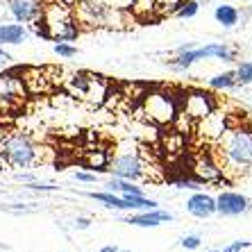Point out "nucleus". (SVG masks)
<instances>
[{
    "label": "nucleus",
    "instance_id": "obj_20",
    "mask_svg": "<svg viewBox=\"0 0 252 252\" xmlns=\"http://www.w3.org/2000/svg\"><path fill=\"white\" fill-rule=\"evenodd\" d=\"M175 12L180 18H191L198 14V2H195V0H187V2H182V5L177 7Z\"/></svg>",
    "mask_w": 252,
    "mask_h": 252
},
{
    "label": "nucleus",
    "instance_id": "obj_22",
    "mask_svg": "<svg viewBox=\"0 0 252 252\" xmlns=\"http://www.w3.org/2000/svg\"><path fill=\"white\" fill-rule=\"evenodd\" d=\"M55 53H57L59 57H66V59H68V57H75V55H77V48H73V46H68V43H62V41H59L57 46H55Z\"/></svg>",
    "mask_w": 252,
    "mask_h": 252
},
{
    "label": "nucleus",
    "instance_id": "obj_19",
    "mask_svg": "<svg viewBox=\"0 0 252 252\" xmlns=\"http://www.w3.org/2000/svg\"><path fill=\"white\" fill-rule=\"evenodd\" d=\"M236 82H241V84L252 82V62H243V64L236 68Z\"/></svg>",
    "mask_w": 252,
    "mask_h": 252
},
{
    "label": "nucleus",
    "instance_id": "obj_26",
    "mask_svg": "<svg viewBox=\"0 0 252 252\" xmlns=\"http://www.w3.org/2000/svg\"><path fill=\"white\" fill-rule=\"evenodd\" d=\"M9 64H12V57H9V53H5V50L0 48V70H5Z\"/></svg>",
    "mask_w": 252,
    "mask_h": 252
},
{
    "label": "nucleus",
    "instance_id": "obj_17",
    "mask_svg": "<svg viewBox=\"0 0 252 252\" xmlns=\"http://www.w3.org/2000/svg\"><path fill=\"white\" fill-rule=\"evenodd\" d=\"M91 198L100 200V202H105V205L112 207V209H129L127 200H125V198H116L114 193H91Z\"/></svg>",
    "mask_w": 252,
    "mask_h": 252
},
{
    "label": "nucleus",
    "instance_id": "obj_18",
    "mask_svg": "<svg viewBox=\"0 0 252 252\" xmlns=\"http://www.w3.org/2000/svg\"><path fill=\"white\" fill-rule=\"evenodd\" d=\"M236 82V73H232V70H227V73H223V75H216L209 80V87L211 89H232Z\"/></svg>",
    "mask_w": 252,
    "mask_h": 252
},
{
    "label": "nucleus",
    "instance_id": "obj_3",
    "mask_svg": "<svg viewBox=\"0 0 252 252\" xmlns=\"http://www.w3.org/2000/svg\"><path fill=\"white\" fill-rule=\"evenodd\" d=\"M41 18H43V23H46L48 32H50V39L70 41V39H75L77 32H80L77 23L70 18V12L66 9V5H62V2L41 9Z\"/></svg>",
    "mask_w": 252,
    "mask_h": 252
},
{
    "label": "nucleus",
    "instance_id": "obj_21",
    "mask_svg": "<svg viewBox=\"0 0 252 252\" xmlns=\"http://www.w3.org/2000/svg\"><path fill=\"white\" fill-rule=\"evenodd\" d=\"M182 2L184 0H155V7L161 9V12H173V9H177Z\"/></svg>",
    "mask_w": 252,
    "mask_h": 252
},
{
    "label": "nucleus",
    "instance_id": "obj_28",
    "mask_svg": "<svg viewBox=\"0 0 252 252\" xmlns=\"http://www.w3.org/2000/svg\"><path fill=\"white\" fill-rule=\"evenodd\" d=\"M100 252H121V250H118L116 246H105V248H102V250H100Z\"/></svg>",
    "mask_w": 252,
    "mask_h": 252
},
{
    "label": "nucleus",
    "instance_id": "obj_11",
    "mask_svg": "<svg viewBox=\"0 0 252 252\" xmlns=\"http://www.w3.org/2000/svg\"><path fill=\"white\" fill-rule=\"evenodd\" d=\"M173 216L168 211H159L157 207L155 209H148V211H141V214H134V216L125 218V223L129 225H136V227H157L161 223H170Z\"/></svg>",
    "mask_w": 252,
    "mask_h": 252
},
{
    "label": "nucleus",
    "instance_id": "obj_13",
    "mask_svg": "<svg viewBox=\"0 0 252 252\" xmlns=\"http://www.w3.org/2000/svg\"><path fill=\"white\" fill-rule=\"evenodd\" d=\"M193 173L198 177V182H216L223 175V168L211 161V157H198L193 164Z\"/></svg>",
    "mask_w": 252,
    "mask_h": 252
},
{
    "label": "nucleus",
    "instance_id": "obj_29",
    "mask_svg": "<svg viewBox=\"0 0 252 252\" xmlns=\"http://www.w3.org/2000/svg\"><path fill=\"white\" fill-rule=\"evenodd\" d=\"M77 227H89V220L87 218H80V220H77Z\"/></svg>",
    "mask_w": 252,
    "mask_h": 252
},
{
    "label": "nucleus",
    "instance_id": "obj_14",
    "mask_svg": "<svg viewBox=\"0 0 252 252\" xmlns=\"http://www.w3.org/2000/svg\"><path fill=\"white\" fill-rule=\"evenodd\" d=\"M28 39V30L18 23L0 25V46H16Z\"/></svg>",
    "mask_w": 252,
    "mask_h": 252
},
{
    "label": "nucleus",
    "instance_id": "obj_1",
    "mask_svg": "<svg viewBox=\"0 0 252 252\" xmlns=\"http://www.w3.org/2000/svg\"><path fill=\"white\" fill-rule=\"evenodd\" d=\"M220 155L225 170L232 173L252 170V132L243 127L229 129L220 139Z\"/></svg>",
    "mask_w": 252,
    "mask_h": 252
},
{
    "label": "nucleus",
    "instance_id": "obj_15",
    "mask_svg": "<svg viewBox=\"0 0 252 252\" xmlns=\"http://www.w3.org/2000/svg\"><path fill=\"white\" fill-rule=\"evenodd\" d=\"M227 118L220 112H209L205 118H202V129H205L207 136H223L227 132Z\"/></svg>",
    "mask_w": 252,
    "mask_h": 252
},
{
    "label": "nucleus",
    "instance_id": "obj_7",
    "mask_svg": "<svg viewBox=\"0 0 252 252\" xmlns=\"http://www.w3.org/2000/svg\"><path fill=\"white\" fill-rule=\"evenodd\" d=\"M112 170H114V175L121 177V180L134 182V180H139L143 175V164H141L139 157H134V155H125V157H118L114 161Z\"/></svg>",
    "mask_w": 252,
    "mask_h": 252
},
{
    "label": "nucleus",
    "instance_id": "obj_10",
    "mask_svg": "<svg viewBox=\"0 0 252 252\" xmlns=\"http://www.w3.org/2000/svg\"><path fill=\"white\" fill-rule=\"evenodd\" d=\"M43 7L39 5V0H9V12L14 14L16 21L21 23H32L41 16Z\"/></svg>",
    "mask_w": 252,
    "mask_h": 252
},
{
    "label": "nucleus",
    "instance_id": "obj_23",
    "mask_svg": "<svg viewBox=\"0 0 252 252\" xmlns=\"http://www.w3.org/2000/svg\"><path fill=\"white\" fill-rule=\"evenodd\" d=\"M246 248H252V241H234V243L227 246L223 252H241V250H246Z\"/></svg>",
    "mask_w": 252,
    "mask_h": 252
},
{
    "label": "nucleus",
    "instance_id": "obj_16",
    "mask_svg": "<svg viewBox=\"0 0 252 252\" xmlns=\"http://www.w3.org/2000/svg\"><path fill=\"white\" fill-rule=\"evenodd\" d=\"M214 16H216V21L223 25V28H234V25L239 23V12H236L234 7H229V5L216 7Z\"/></svg>",
    "mask_w": 252,
    "mask_h": 252
},
{
    "label": "nucleus",
    "instance_id": "obj_9",
    "mask_svg": "<svg viewBox=\"0 0 252 252\" xmlns=\"http://www.w3.org/2000/svg\"><path fill=\"white\" fill-rule=\"evenodd\" d=\"M248 209V200L241 193H234V191H225L216 198V211L223 214V216H239Z\"/></svg>",
    "mask_w": 252,
    "mask_h": 252
},
{
    "label": "nucleus",
    "instance_id": "obj_8",
    "mask_svg": "<svg viewBox=\"0 0 252 252\" xmlns=\"http://www.w3.org/2000/svg\"><path fill=\"white\" fill-rule=\"evenodd\" d=\"M209 112H214V100L207 94H189L184 102V116L202 121Z\"/></svg>",
    "mask_w": 252,
    "mask_h": 252
},
{
    "label": "nucleus",
    "instance_id": "obj_12",
    "mask_svg": "<svg viewBox=\"0 0 252 252\" xmlns=\"http://www.w3.org/2000/svg\"><path fill=\"white\" fill-rule=\"evenodd\" d=\"M187 209L195 218H209L216 214V200L207 193H193L187 202Z\"/></svg>",
    "mask_w": 252,
    "mask_h": 252
},
{
    "label": "nucleus",
    "instance_id": "obj_24",
    "mask_svg": "<svg viewBox=\"0 0 252 252\" xmlns=\"http://www.w3.org/2000/svg\"><path fill=\"white\" fill-rule=\"evenodd\" d=\"M89 166H94V168H98V170H107L102 155H91V157H89Z\"/></svg>",
    "mask_w": 252,
    "mask_h": 252
},
{
    "label": "nucleus",
    "instance_id": "obj_31",
    "mask_svg": "<svg viewBox=\"0 0 252 252\" xmlns=\"http://www.w3.org/2000/svg\"><path fill=\"white\" fill-rule=\"evenodd\" d=\"M125 252H132V250H125Z\"/></svg>",
    "mask_w": 252,
    "mask_h": 252
},
{
    "label": "nucleus",
    "instance_id": "obj_27",
    "mask_svg": "<svg viewBox=\"0 0 252 252\" xmlns=\"http://www.w3.org/2000/svg\"><path fill=\"white\" fill-rule=\"evenodd\" d=\"M77 180L80 182H95V175H91V173H77Z\"/></svg>",
    "mask_w": 252,
    "mask_h": 252
},
{
    "label": "nucleus",
    "instance_id": "obj_2",
    "mask_svg": "<svg viewBox=\"0 0 252 252\" xmlns=\"http://www.w3.org/2000/svg\"><path fill=\"white\" fill-rule=\"evenodd\" d=\"M0 157L2 161L16 168H28L36 161V148L34 143L23 134H9L0 143Z\"/></svg>",
    "mask_w": 252,
    "mask_h": 252
},
{
    "label": "nucleus",
    "instance_id": "obj_30",
    "mask_svg": "<svg viewBox=\"0 0 252 252\" xmlns=\"http://www.w3.org/2000/svg\"><path fill=\"white\" fill-rule=\"evenodd\" d=\"M209 252H220V250H209Z\"/></svg>",
    "mask_w": 252,
    "mask_h": 252
},
{
    "label": "nucleus",
    "instance_id": "obj_25",
    "mask_svg": "<svg viewBox=\"0 0 252 252\" xmlns=\"http://www.w3.org/2000/svg\"><path fill=\"white\" fill-rule=\"evenodd\" d=\"M182 248H187V250H195V248H200V239L198 236H184Z\"/></svg>",
    "mask_w": 252,
    "mask_h": 252
},
{
    "label": "nucleus",
    "instance_id": "obj_6",
    "mask_svg": "<svg viewBox=\"0 0 252 252\" xmlns=\"http://www.w3.org/2000/svg\"><path fill=\"white\" fill-rule=\"evenodd\" d=\"M209 57H216V59H223V62H232L236 57V53L232 48L227 46H218V43H211V46H205V48H195V50H182L180 57L173 62L175 68H189V66L198 62V59H209Z\"/></svg>",
    "mask_w": 252,
    "mask_h": 252
},
{
    "label": "nucleus",
    "instance_id": "obj_4",
    "mask_svg": "<svg viewBox=\"0 0 252 252\" xmlns=\"http://www.w3.org/2000/svg\"><path fill=\"white\" fill-rule=\"evenodd\" d=\"M143 109H146L148 118L159 125L170 123V121L177 118V105L170 94H148Z\"/></svg>",
    "mask_w": 252,
    "mask_h": 252
},
{
    "label": "nucleus",
    "instance_id": "obj_5",
    "mask_svg": "<svg viewBox=\"0 0 252 252\" xmlns=\"http://www.w3.org/2000/svg\"><path fill=\"white\" fill-rule=\"evenodd\" d=\"M28 95V89H25L23 77H18L16 70L12 73H0V107L5 109H12L18 107Z\"/></svg>",
    "mask_w": 252,
    "mask_h": 252
}]
</instances>
